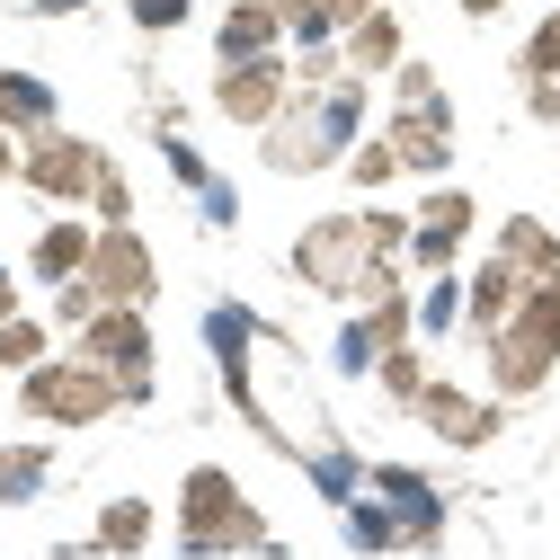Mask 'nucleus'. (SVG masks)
I'll return each instance as SVG.
<instances>
[{
	"label": "nucleus",
	"mask_w": 560,
	"mask_h": 560,
	"mask_svg": "<svg viewBox=\"0 0 560 560\" xmlns=\"http://www.w3.org/2000/svg\"><path fill=\"white\" fill-rule=\"evenodd\" d=\"M178 551H196V560L276 551V542H267V516L249 508V489H241L223 463H196V471L178 480Z\"/></svg>",
	"instance_id": "4"
},
{
	"label": "nucleus",
	"mask_w": 560,
	"mask_h": 560,
	"mask_svg": "<svg viewBox=\"0 0 560 560\" xmlns=\"http://www.w3.org/2000/svg\"><path fill=\"white\" fill-rule=\"evenodd\" d=\"M338 54H347V72H357V81H383V72H400V62H409V36H400L392 10H365L357 27L338 36Z\"/></svg>",
	"instance_id": "15"
},
{
	"label": "nucleus",
	"mask_w": 560,
	"mask_h": 560,
	"mask_svg": "<svg viewBox=\"0 0 560 560\" xmlns=\"http://www.w3.org/2000/svg\"><path fill=\"white\" fill-rule=\"evenodd\" d=\"M516 81H560V10L516 45Z\"/></svg>",
	"instance_id": "25"
},
{
	"label": "nucleus",
	"mask_w": 560,
	"mask_h": 560,
	"mask_svg": "<svg viewBox=\"0 0 560 560\" xmlns=\"http://www.w3.org/2000/svg\"><path fill=\"white\" fill-rule=\"evenodd\" d=\"M409 418H418L436 445H454V454H489V445L508 436V400H480V392H463V383H428Z\"/></svg>",
	"instance_id": "9"
},
{
	"label": "nucleus",
	"mask_w": 560,
	"mask_h": 560,
	"mask_svg": "<svg viewBox=\"0 0 560 560\" xmlns=\"http://www.w3.org/2000/svg\"><path fill=\"white\" fill-rule=\"evenodd\" d=\"M90 249H98V232H90L81 214H62V223H45V232H36L27 267H36V285H72V276L90 267Z\"/></svg>",
	"instance_id": "17"
},
{
	"label": "nucleus",
	"mask_w": 560,
	"mask_h": 560,
	"mask_svg": "<svg viewBox=\"0 0 560 560\" xmlns=\"http://www.w3.org/2000/svg\"><path fill=\"white\" fill-rule=\"evenodd\" d=\"M72 347H81L90 365H107V374H116L125 409H143V400H152V365H161V347H152V320L133 312V303H107L90 329H72Z\"/></svg>",
	"instance_id": "7"
},
{
	"label": "nucleus",
	"mask_w": 560,
	"mask_h": 560,
	"mask_svg": "<svg viewBox=\"0 0 560 560\" xmlns=\"http://www.w3.org/2000/svg\"><path fill=\"white\" fill-rule=\"evenodd\" d=\"M471 223H480V205H471V187H428V205H418V214H409V267H428V276H445V267L463 258Z\"/></svg>",
	"instance_id": "11"
},
{
	"label": "nucleus",
	"mask_w": 560,
	"mask_h": 560,
	"mask_svg": "<svg viewBox=\"0 0 560 560\" xmlns=\"http://www.w3.org/2000/svg\"><path fill=\"white\" fill-rule=\"evenodd\" d=\"M392 152H400V170L409 178H445L454 170V107L436 98V107H392Z\"/></svg>",
	"instance_id": "12"
},
{
	"label": "nucleus",
	"mask_w": 560,
	"mask_h": 560,
	"mask_svg": "<svg viewBox=\"0 0 560 560\" xmlns=\"http://www.w3.org/2000/svg\"><path fill=\"white\" fill-rule=\"evenodd\" d=\"M45 357H54V329H45V320H27V312L0 320V374H27V365H45Z\"/></svg>",
	"instance_id": "22"
},
{
	"label": "nucleus",
	"mask_w": 560,
	"mask_h": 560,
	"mask_svg": "<svg viewBox=\"0 0 560 560\" xmlns=\"http://www.w3.org/2000/svg\"><path fill=\"white\" fill-rule=\"evenodd\" d=\"M125 10H133V27H143V36H170V27L187 19V0H125Z\"/></svg>",
	"instance_id": "30"
},
{
	"label": "nucleus",
	"mask_w": 560,
	"mask_h": 560,
	"mask_svg": "<svg viewBox=\"0 0 560 560\" xmlns=\"http://www.w3.org/2000/svg\"><path fill=\"white\" fill-rule=\"evenodd\" d=\"M418 329H428V338H436V329H463V276H454V267L428 285V303H418Z\"/></svg>",
	"instance_id": "26"
},
{
	"label": "nucleus",
	"mask_w": 560,
	"mask_h": 560,
	"mask_svg": "<svg viewBox=\"0 0 560 560\" xmlns=\"http://www.w3.org/2000/svg\"><path fill=\"white\" fill-rule=\"evenodd\" d=\"M107 303H98V285H90V276H72V285H54V320L62 329H90Z\"/></svg>",
	"instance_id": "27"
},
{
	"label": "nucleus",
	"mask_w": 560,
	"mask_h": 560,
	"mask_svg": "<svg viewBox=\"0 0 560 560\" xmlns=\"http://www.w3.org/2000/svg\"><path fill=\"white\" fill-rule=\"evenodd\" d=\"M374 383H383V400H400V409H418V392H428L436 374H428V357H418V347H392V357L374 365Z\"/></svg>",
	"instance_id": "23"
},
{
	"label": "nucleus",
	"mask_w": 560,
	"mask_h": 560,
	"mask_svg": "<svg viewBox=\"0 0 560 560\" xmlns=\"http://www.w3.org/2000/svg\"><path fill=\"white\" fill-rule=\"evenodd\" d=\"M90 214H98V232H107V223H133V187H125V170H107V178H98Z\"/></svg>",
	"instance_id": "29"
},
{
	"label": "nucleus",
	"mask_w": 560,
	"mask_h": 560,
	"mask_svg": "<svg viewBox=\"0 0 560 560\" xmlns=\"http://www.w3.org/2000/svg\"><path fill=\"white\" fill-rule=\"evenodd\" d=\"M357 143H365V81L347 72V81H329V90H294L285 116L258 133V161H267L276 178H312V170L347 161Z\"/></svg>",
	"instance_id": "1"
},
{
	"label": "nucleus",
	"mask_w": 560,
	"mask_h": 560,
	"mask_svg": "<svg viewBox=\"0 0 560 560\" xmlns=\"http://www.w3.org/2000/svg\"><path fill=\"white\" fill-rule=\"evenodd\" d=\"M276 45H285V19H267L258 0H232L223 27H214V62H258V54H276Z\"/></svg>",
	"instance_id": "18"
},
{
	"label": "nucleus",
	"mask_w": 560,
	"mask_h": 560,
	"mask_svg": "<svg viewBox=\"0 0 560 560\" xmlns=\"http://www.w3.org/2000/svg\"><path fill=\"white\" fill-rule=\"evenodd\" d=\"M45 471H54L45 445H0V508H27L36 489H45Z\"/></svg>",
	"instance_id": "21"
},
{
	"label": "nucleus",
	"mask_w": 560,
	"mask_h": 560,
	"mask_svg": "<svg viewBox=\"0 0 560 560\" xmlns=\"http://www.w3.org/2000/svg\"><path fill=\"white\" fill-rule=\"evenodd\" d=\"M499 258L534 285V276H551V267H560V232H551L542 214H508V223H499Z\"/></svg>",
	"instance_id": "19"
},
{
	"label": "nucleus",
	"mask_w": 560,
	"mask_h": 560,
	"mask_svg": "<svg viewBox=\"0 0 560 560\" xmlns=\"http://www.w3.org/2000/svg\"><path fill=\"white\" fill-rule=\"evenodd\" d=\"M516 303H525V276H516L499 249H489V258L471 267V285H463V329H471V338H489V329H499Z\"/></svg>",
	"instance_id": "14"
},
{
	"label": "nucleus",
	"mask_w": 560,
	"mask_h": 560,
	"mask_svg": "<svg viewBox=\"0 0 560 560\" xmlns=\"http://www.w3.org/2000/svg\"><path fill=\"white\" fill-rule=\"evenodd\" d=\"M19 409L36 418V428H98V418L125 409V392H116L107 365H90L72 347V357H45V365L19 374Z\"/></svg>",
	"instance_id": "5"
},
{
	"label": "nucleus",
	"mask_w": 560,
	"mask_h": 560,
	"mask_svg": "<svg viewBox=\"0 0 560 560\" xmlns=\"http://www.w3.org/2000/svg\"><path fill=\"white\" fill-rule=\"evenodd\" d=\"M294 276L329 303H374V294L400 285V258L374 241L365 214H320V223L294 232Z\"/></svg>",
	"instance_id": "2"
},
{
	"label": "nucleus",
	"mask_w": 560,
	"mask_h": 560,
	"mask_svg": "<svg viewBox=\"0 0 560 560\" xmlns=\"http://www.w3.org/2000/svg\"><path fill=\"white\" fill-rule=\"evenodd\" d=\"M107 170H116V161L90 143V133H72V125H54V133H36V143H19V187H36L45 205H90Z\"/></svg>",
	"instance_id": "6"
},
{
	"label": "nucleus",
	"mask_w": 560,
	"mask_h": 560,
	"mask_svg": "<svg viewBox=\"0 0 560 560\" xmlns=\"http://www.w3.org/2000/svg\"><path fill=\"white\" fill-rule=\"evenodd\" d=\"M480 357H489V392L499 400H534L551 383V365H560V267L534 276L525 303L480 338Z\"/></svg>",
	"instance_id": "3"
},
{
	"label": "nucleus",
	"mask_w": 560,
	"mask_h": 560,
	"mask_svg": "<svg viewBox=\"0 0 560 560\" xmlns=\"http://www.w3.org/2000/svg\"><path fill=\"white\" fill-rule=\"evenodd\" d=\"M374 499L400 516V542H409V551H436V542H445V499H436L409 463H374Z\"/></svg>",
	"instance_id": "13"
},
{
	"label": "nucleus",
	"mask_w": 560,
	"mask_h": 560,
	"mask_svg": "<svg viewBox=\"0 0 560 560\" xmlns=\"http://www.w3.org/2000/svg\"><path fill=\"white\" fill-rule=\"evenodd\" d=\"M285 98H294V62H285V54H258V62H214V116H223V125L267 133L276 116H285Z\"/></svg>",
	"instance_id": "8"
},
{
	"label": "nucleus",
	"mask_w": 560,
	"mask_h": 560,
	"mask_svg": "<svg viewBox=\"0 0 560 560\" xmlns=\"http://www.w3.org/2000/svg\"><path fill=\"white\" fill-rule=\"evenodd\" d=\"M454 10H463V19H499L508 0H454Z\"/></svg>",
	"instance_id": "34"
},
{
	"label": "nucleus",
	"mask_w": 560,
	"mask_h": 560,
	"mask_svg": "<svg viewBox=\"0 0 560 560\" xmlns=\"http://www.w3.org/2000/svg\"><path fill=\"white\" fill-rule=\"evenodd\" d=\"M347 178H357V187H392V178H409L400 152H392V133H365V143L347 152Z\"/></svg>",
	"instance_id": "24"
},
{
	"label": "nucleus",
	"mask_w": 560,
	"mask_h": 560,
	"mask_svg": "<svg viewBox=\"0 0 560 560\" xmlns=\"http://www.w3.org/2000/svg\"><path fill=\"white\" fill-rule=\"evenodd\" d=\"M525 90V116L534 125H560V81H516Z\"/></svg>",
	"instance_id": "31"
},
{
	"label": "nucleus",
	"mask_w": 560,
	"mask_h": 560,
	"mask_svg": "<svg viewBox=\"0 0 560 560\" xmlns=\"http://www.w3.org/2000/svg\"><path fill=\"white\" fill-rule=\"evenodd\" d=\"M0 125H10L19 143L54 133V125H62V98H54V81H36V72H10V62H0Z\"/></svg>",
	"instance_id": "16"
},
{
	"label": "nucleus",
	"mask_w": 560,
	"mask_h": 560,
	"mask_svg": "<svg viewBox=\"0 0 560 560\" xmlns=\"http://www.w3.org/2000/svg\"><path fill=\"white\" fill-rule=\"evenodd\" d=\"M258 10H267V19H285V36H294V19L312 10V0H258Z\"/></svg>",
	"instance_id": "32"
},
{
	"label": "nucleus",
	"mask_w": 560,
	"mask_h": 560,
	"mask_svg": "<svg viewBox=\"0 0 560 560\" xmlns=\"http://www.w3.org/2000/svg\"><path fill=\"white\" fill-rule=\"evenodd\" d=\"M152 525H161V508H152V499H107V508H98V534H90V542L125 560V551H143V542H152Z\"/></svg>",
	"instance_id": "20"
},
{
	"label": "nucleus",
	"mask_w": 560,
	"mask_h": 560,
	"mask_svg": "<svg viewBox=\"0 0 560 560\" xmlns=\"http://www.w3.org/2000/svg\"><path fill=\"white\" fill-rule=\"evenodd\" d=\"M81 276L98 285V303H133V312H143V303L161 294V258H152V241L133 232V223H107Z\"/></svg>",
	"instance_id": "10"
},
{
	"label": "nucleus",
	"mask_w": 560,
	"mask_h": 560,
	"mask_svg": "<svg viewBox=\"0 0 560 560\" xmlns=\"http://www.w3.org/2000/svg\"><path fill=\"white\" fill-rule=\"evenodd\" d=\"M0 320H19V276L0 267Z\"/></svg>",
	"instance_id": "33"
},
{
	"label": "nucleus",
	"mask_w": 560,
	"mask_h": 560,
	"mask_svg": "<svg viewBox=\"0 0 560 560\" xmlns=\"http://www.w3.org/2000/svg\"><path fill=\"white\" fill-rule=\"evenodd\" d=\"M445 90H436V72H428V62H400V72H392V107H436Z\"/></svg>",
	"instance_id": "28"
}]
</instances>
